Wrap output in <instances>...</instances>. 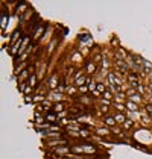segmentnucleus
<instances>
[{
  "instance_id": "6ab92c4d",
  "label": "nucleus",
  "mask_w": 152,
  "mask_h": 159,
  "mask_svg": "<svg viewBox=\"0 0 152 159\" xmlns=\"http://www.w3.org/2000/svg\"><path fill=\"white\" fill-rule=\"evenodd\" d=\"M146 111H148V112L152 115V105H148V106H146Z\"/></svg>"
},
{
  "instance_id": "dca6fc26",
  "label": "nucleus",
  "mask_w": 152,
  "mask_h": 159,
  "mask_svg": "<svg viewBox=\"0 0 152 159\" xmlns=\"http://www.w3.org/2000/svg\"><path fill=\"white\" fill-rule=\"evenodd\" d=\"M123 126H125V129H129V127L132 126V121H129V120H126V121L123 123Z\"/></svg>"
},
{
  "instance_id": "6e6552de",
  "label": "nucleus",
  "mask_w": 152,
  "mask_h": 159,
  "mask_svg": "<svg viewBox=\"0 0 152 159\" xmlns=\"http://www.w3.org/2000/svg\"><path fill=\"white\" fill-rule=\"evenodd\" d=\"M62 109H64V103H55L53 105V111L58 114V112H61Z\"/></svg>"
},
{
  "instance_id": "ddd939ff",
  "label": "nucleus",
  "mask_w": 152,
  "mask_h": 159,
  "mask_svg": "<svg viewBox=\"0 0 152 159\" xmlns=\"http://www.w3.org/2000/svg\"><path fill=\"white\" fill-rule=\"evenodd\" d=\"M49 99H50V100H61V99H62V94H59V92H58V94H52Z\"/></svg>"
},
{
  "instance_id": "2eb2a0df",
  "label": "nucleus",
  "mask_w": 152,
  "mask_h": 159,
  "mask_svg": "<svg viewBox=\"0 0 152 159\" xmlns=\"http://www.w3.org/2000/svg\"><path fill=\"white\" fill-rule=\"evenodd\" d=\"M34 102H44V99H43V96H41V94H38V96H35V97H34Z\"/></svg>"
},
{
  "instance_id": "4468645a",
  "label": "nucleus",
  "mask_w": 152,
  "mask_h": 159,
  "mask_svg": "<svg viewBox=\"0 0 152 159\" xmlns=\"http://www.w3.org/2000/svg\"><path fill=\"white\" fill-rule=\"evenodd\" d=\"M102 96H104V99H107V100H110V99L113 97V96H111V92H110V91H105V92H104V94H102Z\"/></svg>"
},
{
  "instance_id": "412c9836",
  "label": "nucleus",
  "mask_w": 152,
  "mask_h": 159,
  "mask_svg": "<svg viewBox=\"0 0 152 159\" xmlns=\"http://www.w3.org/2000/svg\"><path fill=\"white\" fill-rule=\"evenodd\" d=\"M58 159H61V158H58Z\"/></svg>"
},
{
  "instance_id": "39448f33",
  "label": "nucleus",
  "mask_w": 152,
  "mask_h": 159,
  "mask_svg": "<svg viewBox=\"0 0 152 159\" xmlns=\"http://www.w3.org/2000/svg\"><path fill=\"white\" fill-rule=\"evenodd\" d=\"M114 120H116V123L120 124V123H125V121H126V118H125L123 114H119V112H117L116 115H114Z\"/></svg>"
},
{
  "instance_id": "a211bd4d",
  "label": "nucleus",
  "mask_w": 152,
  "mask_h": 159,
  "mask_svg": "<svg viewBox=\"0 0 152 159\" xmlns=\"http://www.w3.org/2000/svg\"><path fill=\"white\" fill-rule=\"evenodd\" d=\"M79 91H81V92H87V91H88V88H87V85H84V86H81V88H79Z\"/></svg>"
},
{
  "instance_id": "f257e3e1",
  "label": "nucleus",
  "mask_w": 152,
  "mask_h": 159,
  "mask_svg": "<svg viewBox=\"0 0 152 159\" xmlns=\"http://www.w3.org/2000/svg\"><path fill=\"white\" fill-rule=\"evenodd\" d=\"M104 123L107 124V126H116L117 123H116V120H114V117H104Z\"/></svg>"
},
{
  "instance_id": "f8f14e48",
  "label": "nucleus",
  "mask_w": 152,
  "mask_h": 159,
  "mask_svg": "<svg viewBox=\"0 0 152 159\" xmlns=\"http://www.w3.org/2000/svg\"><path fill=\"white\" fill-rule=\"evenodd\" d=\"M105 91H107V86L104 83H97V92H102V94H104Z\"/></svg>"
},
{
  "instance_id": "423d86ee",
  "label": "nucleus",
  "mask_w": 152,
  "mask_h": 159,
  "mask_svg": "<svg viewBox=\"0 0 152 159\" xmlns=\"http://www.w3.org/2000/svg\"><path fill=\"white\" fill-rule=\"evenodd\" d=\"M96 134H97V135H100V136H108V135H110V130H108V129H105V127H100V129H97V130H96Z\"/></svg>"
},
{
  "instance_id": "0eeeda50",
  "label": "nucleus",
  "mask_w": 152,
  "mask_h": 159,
  "mask_svg": "<svg viewBox=\"0 0 152 159\" xmlns=\"http://www.w3.org/2000/svg\"><path fill=\"white\" fill-rule=\"evenodd\" d=\"M126 108H128L129 111H132V112H137V111H138L137 105H135L134 102H128V103H126Z\"/></svg>"
},
{
  "instance_id": "f3484780",
  "label": "nucleus",
  "mask_w": 152,
  "mask_h": 159,
  "mask_svg": "<svg viewBox=\"0 0 152 159\" xmlns=\"http://www.w3.org/2000/svg\"><path fill=\"white\" fill-rule=\"evenodd\" d=\"M116 109H117V111H123V109H125V106L120 105V103H116Z\"/></svg>"
},
{
  "instance_id": "7ed1b4c3",
  "label": "nucleus",
  "mask_w": 152,
  "mask_h": 159,
  "mask_svg": "<svg viewBox=\"0 0 152 159\" xmlns=\"http://www.w3.org/2000/svg\"><path fill=\"white\" fill-rule=\"evenodd\" d=\"M46 120H47V123H55V121H58V114H47L46 115Z\"/></svg>"
},
{
  "instance_id": "1a4fd4ad",
  "label": "nucleus",
  "mask_w": 152,
  "mask_h": 159,
  "mask_svg": "<svg viewBox=\"0 0 152 159\" xmlns=\"http://www.w3.org/2000/svg\"><path fill=\"white\" fill-rule=\"evenodd\" d=\"M29 85L31 86H37V76L35 74H31V77H29Z\"/></svg>"
},
{
  "instance_id": "9d476101",
  "label": "nucleus",
  "mask_w": 152,
  "mask_h": 159,
  "mask_svg": "<svg viewBox=\"0 0 152 159\" xmlns=\"http://www.w3.org/2000/svg\"><path fill=\"white\" fill-rule=\"evenodd\" d=\"M94 70H96V67H94L93 64H88V65H87V73H88V74L94 73Z\"/></svg>"
},
{
  "instance_id": "f03ea898",
  "label": "nucleus",
  "mask_w": 152,
  "mask_h": 159,
  "mask_svg": "<svg viewBox=\"0 0 152 159\" xmlns=\"http://www.w3.org/2000/svg\"><path fill=\"white\" fill-rule=\"evenodd\" d=\"M82 147H84V152H85V153H94V150H96L94 145H90L88 142L82 144Z\"/></svg>"
},
{
  "instance_id": "aec40b11",
  "label": "nucleus",
  "mask_w": 152,
  "mask_h": 159,
  "mask_svg": "<svg viewBox=\"0 0 152 159\" xmlns=\"http://www.w3.org/2000/svg\"><path fill=\"white\" fill-rule=\"evenodd\" d=\"M100 111H102V112H107V111H108V106H100Z\"/></svg>"
},
{
  "instance_id": "9b49d317",
  "label": "nucleus",
  "mask_w": 152,
  "mask_h": 159,
  "mask_svg": "<svg viewBox=\"0 0 152 159\" xmlns=\"http://www.w3.org/2000/svg\"><path fill=\"white\" fill-rule=\"evenodd\" d=\"M43 30H44V28L41 26V28H40V29H38V30L35 32V35H34V39H38V38H40V36H41V33H43Z\"/></svg>"
},
{
  "instance_id": "20e7f679",
  "label": "nucleus",
  "mask_w": 152,
  "mask_h": 159,
  "mask_svg": "<svg viewBox=\"0 0 152 159\" xmlns=\"http://www.w3.org/2000/svg\"><path fill=\"white\" fill-rule=\"evenodd\" d=\"M70 147H72V153H82V155L85 153L82 145H70Z\"/></svg>"
}]
</instances>
